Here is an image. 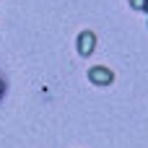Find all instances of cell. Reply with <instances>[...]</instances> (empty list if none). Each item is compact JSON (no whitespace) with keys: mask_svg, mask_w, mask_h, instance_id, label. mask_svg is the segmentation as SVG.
<instances>
[{"mask_svg":"<svg viewBox=\"0 0 148 148\" xmlns=\"http://www.w3.org/2000/svg\"><path fill=\"white\" fill-rule=\"evenodd\" d=\"M130 3H133L135 8H140V5H143V0H130Z\"/></svg>","mask_w":148,"mask_h":148,"instance_id":"obj_3","label":"cell"},{"mask_svg":"<svg viewBox=\"0 0 148 148\" xmlns=\"http://www.w3.org/2000/svg\"><path fill=\"white\" fill-rule=\"evenodd\" d=\"M88 75H91V81H96V83H109V81H112V73H109L107 68H91Z\"/></svg>","mask_w":148,"mask_h":148,"instance_id":"obj_2","label":"cell"},{"mask_svg":"<svg viewBox=\"0 0 148 148\" xmlns=\"http://www.w3.org/2000/svg\"><path fill=\"white\" fill-rule=\"evenodd\" d=\"M0 88H3V86H0Z\"/></svg>","mask_w":148,"mask_h":148,"instance_id":"obj_5","label":"cell"},{"mask_svg":"<svg viewBox=\"0 0 148 148\" xmlns=\"http://www.w3.org/2000/svg\"><path fill=\"white\" fill-rule=\"evenodd\" d=\"M143 5H146V8H148V0H143Z\"/></svg>","mask_w":148,"mask_h":148,"instance_id":"obj_4","label":"cell"},{"mask_svg":"<svg viewBox=\"0 0 148 148\" xmlns=\"http://www.w3.org/2000/svg\"><path fill=\"white\" fill-rule=\"evenodd\" d=\"M78 49H81L83 55H88V52L94 49V34H91V31H83V34L78 36Z\"/></svg>","mask_w":148,"mask_h":148,"instance_id":"obj_1","label":"cell"}]
</instances>
